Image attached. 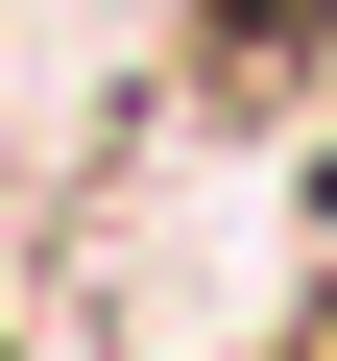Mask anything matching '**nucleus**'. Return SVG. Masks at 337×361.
<instances>
[{
	"label": "nucleus",
	"instance_id": "obj_1",
	"mask_svg": "<svg viewBox=\"0 0 337 361\" xmlns=\"http://www.w3.org/2000/svg\"><path fill=\"white\" fill-rule=\"evenodd\" d=\"M217 49H241V73H265V49H313V0H217Z\"/></svg>",
	"mask_w": 337,
	"mask_h": 361
}]
</instances>
